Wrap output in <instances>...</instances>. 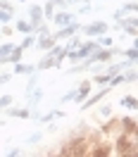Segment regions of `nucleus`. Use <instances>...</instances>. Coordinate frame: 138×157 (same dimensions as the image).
Returning <instances> with one entry per match:
<instances>
[{
    "label": "nucleus",
    "mask_w": 138,
    "mask_h": 157,
    "mask_svg": "<svg viewBox=\"0 0 138 157\" xmlns=\"http://www.w3.org/2000/svg\"><path fill=\"white\" fill-rule=\"evenodd\" d=\"M112 155L119 157H136L138 155V133H126V131H119L117 138L112 140Z\"/></svg>",
    "instance_id": "nucleus-1"
},
{
    "label": "nucleus",
    "mask_w": 138,
    "mask_h": 157,
    "mask_svg": "<svg viewBox=\"0 0 138 157\" xmlns=\"http://www.w3.org/2000/svg\"><path fill=\"white\" fill-rule=\"evenodd\" d=\"M86 150H88V133H86V131L81 133V128H79V133L69 136V140H67V143H64L62 147H59V152H57V155H67V157H83V155H86Z\"/></svg>",
    "instance_id": "nucleus-2"
},
{
    "label": "nucleus",
    "mask_w": 138,
    "mask_h": 157,
    "mask_svg": "<svg viewBox=\"0 0 138 157\" xmlns=\"http://www.w3.org/2000/svg\"><path fill=\"white\" fill-rule=\"evenodd\" d=\"M79 31H81V24L71 21V24H64V26H59L57 33H52V38H55V43H59V40L69 38V36H74V33H79Z\"/></svg>",
    "instance_id": "nucleus-3"
},
{
    "label": "nucleus",
    "mask_w": 138,
    "mask_h": 157,
    "mask_svg": "<svg viewBox=\"0 0 138 157\" xmlns=\"http://www.w3.org/2000/svg\"><path fill=\"white\" fill-rule=\"evenodd\" d=\"M112 55H114V50H112V48H98L93 55H88V62H90V64H98V62H109V59H112Z\"/></svg>",
    "instance_id": "nucleus-4"
},
{
    "label": "nucleus",
    "mask_w": 138,
    "mask_h": 157,
    "mask_svg": "<svg viewBox=\"0 0 138 157\" xmlns=\"http://www.w3.org/2000/svg\"><path fill=\"white\" fill-rule=\"evenodd\" d=\"M119 119V131H126V133H133V131H138L136 126V117L133 114H121Z\"/></svg>",
    "instance_id": "nucleus-5"
},
{
    "label": "nucleus",
    "mask_w": 138,
    "mask_h": 157,
    "mask_svg": "<svg viewBox=\"0 0 138 157\" xmlns=\"http://www.w3.org/2000/svg\"><path fill=\"white\" fill-rule=\"evenodd\" d=\"M107 93H109V86H102V88H100L98 93H93V95H88V98H86L83 102H81V105H83V109H90L93 105H98V102H100L102 98H105Z\"/></svg>",
    "instance_id": "nucleus-6"
},
{
    "label": "nucleus",
    "mask_w": 138,
    "mask_h": 157,
    "mask_svg": "<svg viewBox=\"0 0 138 157\" xmlns=\"http://www.w3.org/2000/svg\"><path fill=\"white\" fill-rule=\"evenodd\" d=\"M81 31H83L86 36H102V33L107 31V24H105V21H93L88 26H81Z\"/></svg>",
    "instance_id": "nucleus-7"
},
{
    "label": "nucleus",
    "mask_w": 138,
    "mask_h": 157,
    "mask_svg": "<svg viewBox=\"0 0 138 157\" xmlns=\"http://www.w3.org/2000/svg\"><path fill=\"white\" fill-rule=\"evenodd\" d=\"M90 95V81H83L79 86V90L74 93V102H83V100Z\"/></svg>",
    "instance_id": "nucleus-8"
},
{
    "label": "nucleus",
    "mask_w": 138,
    "mask_h": 157,
    "mask_svg": "<svg viewBox=\"0 0 138 157\" xmlns=\"http://www.w3.org/2000/svg\"><path fill=\"white\" fill-rule=\"evenodd\" d=\"M50 19L55 21L57 26H64V24H71V21H74V14H71V12H57V14H52Z\"/></svg>",
    "instance_id": "nucleus-9"
},
{
    "label": "nucleus",
    "mask_w": 138,
    "mask_h": 157,
    "mask_svg": "<svg viewBox=\"0 0 138 157\" xmlns=\"http://www.w3.org/2000/svg\"><path fill=\"white\" fill-rule=\"evenodd\" d=\"M36 43H38V48H40V50H50L52 45H55V38H52L50 33H38Z\"/></svg>",
    "instance_id": "nucleus-10"
},
{
    "label": "nucleus",
    "mask_w": 138,
    "mask_h": 157,
    "mask_svg": "<svg viewBox=\"0 0 138 157\" xmlns=\"http://www.w3.org/2000/svg\"><path fill=\"white\" fill-rule=\"evenodd\" d=\"M7 117H17V119H29L31 112L26 107H7Z\"/></svg>",
    "instance_id": "nucleus-11"
},
{
    "label": "nucleus",
    "mask_w": 138,
    "mask_h": 157,
    "mask_svg": "<svg viewBox=\"0 0 138 157\" xmlns=\"http://www.w3.org/2000/svg\"><path fill=\"white\" fill-rule=\"evenodd\" d=\"M29 17H31V24L43 21V7H40V5H31L29 7Z\"/></svg>",
    "instance_id": "nucleus-12"
},
{
    "label": "nucleus",
    "mask_w": 138,
    "mask_h": 157,
    "mask_svg": "<svg viewBox=\"0 0 138 157\" xmlns=\"http://www.w3.org/2000/svg\"><path fill=\"white\" fill-rule=\"evenodd\" d=\"M36 71V64H24V62H14V74H33Z\"/></svg>",
    "instance_id": "nucleus-13"
},
{
    "label": "nucleus",
    "mask_w": 138,
    "mask_h": 157,
    "mask_svg": "<svg viewBox=\"0 0 138 157\" xmlns=\"http://www.w3.org/2000/svg\"><path fill=\"white\" fill-rule=\"evenodd\" d=\"M119 105H121V107H126V109H131V112H136L138 100H136V95H124V98L119 100Z\"/></svg>",
    "instance_id": "nucleus-14"
},
{
    "label": "nucleus",
    "mask_w": 138,
    "mask_h": 157,
    "mask_svg": "<svg viewBox=\"0 0 138 157\" xmlns=\"http://www.w3.org/2000/svg\"><path fill=\"white\" fill-rule=\"evenodd\" d=\"M17 31H21V33H36V24H31L26 19H19L17 21Z\"/></svg>",
    "instance_id": "nucleus-15"
},
{
    "label": "nucleus",
    "mask_w": 138,
    "mask_h": 157,
    "mask_svg": "<svg viewBox=\"0 0 138 157\" xmlns=\"http://www.w3.org/2000/svg\"><path fill=\"white\" fill-rule=\"evenodd\" d=\"M50 67H57V62H55V57H52L50 52H45V57L36 64V69H50Z\"/></svg>",
    "instance_id": "nucleus-16"
},
{
    "label": "nucleus",
    "mask_w": 138,
    "mask_h": 157,
    "mask_svg": "<svg viewBox=\"0 0 138 157\" xmlns=\"http://www.w3.org/2000/svg\"><path fill=\"white\" fill-rule=\"evenodd\" d=\"M109 78H112L109 71H105V74H95V76H93V83H98V86H107Z\"/></svg>",
    "instance_id": "nucleus-17"
},
{
    "label": "nucleus",
    "mask_w": 138,
    "mask_h": 157,
    "mask_svg": "<svg viewBox=\"0 0 138 157\" xmlns=\"http://www.w3.org/2000/svg\"><path fill=\"white\" fill-rule=\"evenodd\" d=\"M79 45H81V36H74V38L69 36V40L64 43V50H67V52H71V50H76Z\"/></svg>",
    "instance_id": "nucleus-18"
},
{
    "label": "nucleus",
    "mask_w": 138,
    "mask_h": 157,
    "mask_svg": "<svg viewBox=\"0 0 138 157\" xmlns=\"http://www.w3.org/2000/svg\"><path fill=\"white\" fill-rule=\"evenodd\" d=\"M40 7H43V17H52V14H55V7H57V5H55L52 0H48V2H45V5H40Z\"/></svg>",
    "instance_id": "nucleus-19"
},
{
    "label": "nucleus",
    "mask_w": 138,
    "mask_h": 157,
    "mask_svg": "<svg viewBox=\"0 0 138 157\" xmlns=\"http://www.w3.org/2000/svg\"><path fill=\"white\" fill-rule=\"evenodd\" d=\"M33 43H36V38H33V36H26V38L19 43V48H21V50H26V48H31Z\"/></svg>",
    "instance_id": "nucleus-20"
},
{
    "label": "nucleus",
    "mask_w": 138,
    "mask_h": 157,
    "mask_svg": "<svg viewBox=\"0 0 138 157\" xmlns=\"http://www.w3.org/2000/svg\"><path fill=\"white\" fill-rule=\"evenodd\" d=\"M124 55H126V59H128V62H136V57H138V50H136V45H133V48H128L126 52H124Z\"/></svg>",
    "instance_id": "nucleus-21"
},
{
    "label": "nucleus",
    "mask_w": 138,
    "mask_h": 157,
    "mask_svg": "<svg viewBox=\"0 0 138 157\" xmlns=\"http://www.w3.org/2000/svg\"><path fill=\"white\" fill-rule=\"evenodd\" d=\"M0 10H5L7 14H12V17H14V7H12L7 0H0Z\"/></svg>",
    "instance_id": "nucleus-22"
},
{
    "label": "nucleus",
    "mask_w": 138,
    "mask_h": 157,
    "mask_svg": "<svg viewBox=\"0 0 138 157\" xmlns=\"http://www.w3.org/2000/svg\"><path fill=\"white\" fill-rule=\"evenodd\" d=\"M10 105H12V95H2V98H0V109L10 107Z\"/></svg>",
    "instance_id": "nucleus-23"
},
{
    "label": "nucleus",
    "mask_w": 138,
    "mask_h": 157,
    "mask_svg": "<svg viewBox=\"0 0 138 157\" xmlns=\"http://www.w3.org/2000/svg\"><path fill=\"white\" fill-rule=\"evenodd\" d=\"M136 10H138V5H136V2H126V5L121 7V12H131V14H136Z\"/></svg>",
    "instance_id": "nucleus-24"
},
{
    "label": "nucleus",
    "mask_w": 138,
    "mask_h": 157,
    "mask_svg": "<svg viewBox=\"0 0 138 157\" xmlns=\"http://www.w3.org/2000/svg\"><path fill=\"white\" fill-rule=\"evenodd\" d=\"M100 117H112V107H109V105H105V107H100Z\"/></svg>",
    "instance_id": "nucleus-25"
},
{
    "label": "nucleus",
    "mask_w": 138,
    "mask_h": 157,
    "mask_svg": "<svg viewBox=\"0 0 138 157\" xmlns=\"http://www.w3.org/2000/svg\"><path fill=\"white\" fill-rule=\"evenodd\" d=\"M98 45H100V48H109V45H112V38H109V36H105V38L98 40Z\"/></svg>",
    "instance_id": "nucleus-26"
},
{
    "label": "nucleus",
    "mask_w": 138,
    "mask_h": 157,
    "mask_svg": "<svg viewBox=\"0 0 138 157\" xmlns=\"http://www.w3.org/2000/svg\"><path fill=\"white\" fill-rule=\"evenodd\" d=\"M124 81L133 83V81H136V71H128V74H124Z\"/></svg>",
    "instance_id": "nucleus-27"
},
{
    "label": "nucleus",
    "mask_w": 138,
    "mask_h": 157,
    "mask_svg": "<svg viewBox=\"0 0 138 157\" xmlns=\"http://www.w3.org/2000/svg\"><path fill=\"white\" fill-rule=\"evenodd\" d=\"M74 93H76V90H71V93H67V95H64L62 100H64V102H71V100H74Z\"/></svg>",
    "instance_id": "nucleus-28"
},
{
    "label": "nucleus",
    "mask_w": 138,
    "mask_h": 157,
    "mask_svg": "<svg viewBox=\"0 0 138 157\" xmlns=\"http://www.w3.org/2000/svg\"><path fill=\"white\" fill-rule=\"evenodd\" d=\"M7 81H10V74H2V76H0V86H2V83H7Z\"/></svg>",
    "instance_id": "nucleus-29"
},
{
    "label": "nucleus",
    "mask_w": 138,
    "mask_h": 157,
    "mask_svg": "<svg viewBox=\"0 0 138 157\" xmlns=\"http://www.w3.org/2000/svg\"><path fill=\"white\" fill-rule=\"evenodd\" d=\"M17 155H21V150H19V147H14V150H10V157H17Z\"/></svg>",
    "instance_id": "nucleus-30"
},
{
    "label": "nucleus",
    "mask_w": 138,
    "mask_h": 157,
    "mask_svg": "<svg viewBox=\"0 0 138 157\" xmlns=\"http://www.w3.org/2000/svg\"><path fill=\"white\" fill-rule=\"evenodd\" d=\"M69 2H76V0H69Z\"/></svg>",
    "instance_id": "nucleus-31"
},
{
    "label": "nucleus",
    "mask_w": 138,
    "mask_h": 157,
    "mask_svg": "<svg viewBox=\"0 0 138 157\" xmlns=\"http://www.w3.org/2000/svg\"><path fill=\"white\" fill-rule=\"evenodd\" d=\"M0 126H2V119H0Z\"/></svg>",
    "instance_id": "nucleus-32"
},
{
    "label": "nucleus",
    "mask_w": 138,
    "mask_h": 157,
    "mask_svg": "<svg viewBox=\"0 0 138 157\" xmlns=\"http://www.w3.org/2000/svg\"><path fill=\"white\" fill-rule=\"evenodd\" d=\"M19 2H26V0H19Z\"/></svg>",
    "instance_id": "nucleus-33"
}]
</instances>
